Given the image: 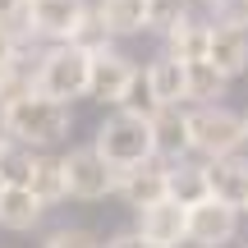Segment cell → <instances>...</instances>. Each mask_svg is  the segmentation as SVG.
Returning <instances> with one entry per match:
<instances>
[{
	"mask_svg": "<svg viewBox=\"0 0 248 248\" xmlns=\"http://www.w3.org/2000/svg\"><path fill=\"white\" fill-rule=\"evenodd\" d=\"M18 37H46V42H78V46H101L106 28L88 9V0H28L14 18H5Z\"/></svg>",
	"mask_w": 248,
	"mask_h": 248,
	"instance_id": "6da1fadb",
	"label": "cell"
},
{
	"mask_svg": "<svg viewBox=\"0 0 248 248\" xmlns=\"http://www.w3.org/2000/svg\"><path fill=\"white\" fill-rule=\"evenodd\" d=\"M97 147H101V156H106L115 170H129V166H142V161L161 156V152H156V124H152V110L120 106L115 115L97 129Z\"/></svg>",
	"mask_w": 248,
	"mask_h": 248,
	"instance_id": "7a4b0ae2",
	"label": "cell"
},
{
	"mask_svg": "<svg viewBox=\"0 0 248 248\" xmlns=\"http://www.w3.org/2000/svg\"><path fill=\"white\" fill-rule=\"evenodd\" d=\"M5 110V129L14 133V138H23V142H32V147H51V142H60L64 133H69V101H55V97H46V92H28V97H18V101H9V106H0Z\"/></svg>",
	"mask_w": 248,
	"mask_h": 248,
	"instance_id": "3957f363",
	"label": "cell"
},
{
	"mask_svg": "<svg viewBox=\"0 0 248 248\" xmlns=\"http://www.w3.org/2000/svg\"><path fill=\"white\" fill-rule=\"evenodd\" d=\"M37 92L55 101H78L92 92V51L78 42H55L37 60Z\"/></svg>",
	"mask_w": 248,
	"mask_h": 248,
	"instance_id": "277c9868",
	"label": "cell"
},
{
	"mask_svg": "<svg viewBox=\"0 0 248 248\" xmlns=\"http://www.w3.org/2000/svg\"><path fill=\"white\" fill-rule=\"evenodd\" d=\"M248 147V115H234L225 106H198L188 110V152L216 161Z\"/></svg>",
	"mask_w": 248,
	"mask_h": 248,
	"instance_id": "5b68a950",
	"label": "cell"
},
{
	"mask_svg": "<svg viewBox=\"0 0 248 248\" xmlns=\"http://www.w3.org/2000/svg\"><path fill=\"white\" fill-rule=\"evenodd\" d=\"M138 78H142L138 64H133L124 51H115L110 42L92 46V92H88V97L106 101V106H124L129 92L138 88Z\"/></svg>",
	"mask_w": 248,
	"mask_h": 248,
	"instance_id": "8992f818",
	"label": "cell"
},
{
	"mask_svg": "<svg viewBox=\"0 0 248 248\" xmlns=\"http://www.w3.org/2000/svg\"><path fill=\"white\" fill-rule=\"evenodd\" d=\"M64 179H69V198H83V202H97V198L115 193L120 170L101 156V147H74L64 156Z\"/></svg>",
	"mask_w": 248,
	"mask_h": 248,
	"instance_id": "52a82bcc",
	"label": "cell"
},
{
	"mask_svg": "<svg viewBox=\"0 0 248 248\" xmlns=\"http://www.w3.org/2000/svg\"><path fill=\"white\" fill-rule=\"evenodd\" d=\"M234 230H239V212L225 207L221 198H202V202L188 207V244L221 248V244L234 239Z\"/></svg>",
	"mask_w": 248,
	"mask_h": 248,
	"instance_id": "ba28073f",
	"label": "cell"
},
{
	"mask_svg": "<svg viewBox=\"0 0 248 248\" xmlns=\"http://www.w3.org/2000/svg\"><path fill=\"white\" fill-rule=\"evenodd\" d=\"M138 234L156 248H179L188 239V207L175 198H161V202L142 207L138 212Z\"/></svg>",
	"mask_w": 248,
	"mask_h": 248,
	"instance_id": "9c48e42d",
	"label": "cell"
},
{
	"mask_svg": "<svg viewBox=\"0 0 248 248\" xmlns=\"http://www.w3.org/2000/svg\"><path fill=\"white\" fill-rule=\"evenodd\" d=\"M115 193L129 207H138V212H142V207H152V202H161V198H170V166H161V161L152 156V161H142V166L120 170Z\"/></svg>",
	"mask_w": 248,
	"mask_h": 248,
	"instance_id": "30bf717a",
	"label": "cell"
},
{
	"mask_svg": "<svg viewBox=\"0 0 248 248\" xmlns=\"http://www.w3.org/2000/svg\"><path fill=\"white\" fill-rule=\"evenodd\" d=\"M147 101L152 106H179V101H188V64L175 60L170 51H161L147 64Z\"/></svg>",
	"mask_w": 248,
	"mask_h": 248,
	"instance_id": "8fae6325",
	"label": "cell"
},
{
	"mask_svg": "<svg viewBox=\"0 0 248 248\" xmlns=\"http://www.w3.org/2000/svg\"><path fill=\"white\" fill-rule=\"evenodd\" d=\"M97 23L106 28V37H138L152 32V0H101Z\"/></svg>",
	"mask_w": 248,
	"mask_h": 248,
	"instance_id": "7c38bea8",
	"label": "cell"
},
{
	"mask_svg": "<svg viewBox=\"0 0 248 248\" xmlns=\"http://www.w3.org/2000/svg\"><path fill=\"white\" fill-rule=\"evenodd\" d=\"M207 179H212V198H221L234 212H248V161L216 156V161H207Z\"/></svg>",
	"mask_w": 248,
	"mask_h": 248,
	"instance_id": "4fadbf2b",
	"label": "cell"
},
{
	"mask_svg": "<svg viewBox=\"0 0 248 248\" xmlns=\"http://www.w3.org/2000/svg\"><path fill=\"white\" fill-rule=\"evenodd\" d=\"M207 60H212L225 78H239V74L248 69V32H244V28H221V23H212Z\"/></svg>",
	"mask_w": 248,
	"mask_h": 248,
	"instance_id": "5bb4252c",
	"label": "cell"
},
{
	"mask_svg": "<svg viewBox=\"0 0 248 248\" xmlns=\"http://www.w3.org/2000/svg\"><path fill=\"white\" fill-rule=\"evenodd\" d=\"M42 198L32 193V184H5L0 188V225L5 230H32L42 221Z\"/></svg>",
	"mask_w": 248,
	"mask_h": 248,
	"instance_id": "9a60e30c",
	"label": "cell"
},
{
	"mask_svg": "<svg viewBox=\"0 0 248 248\" xmlns=\"http://www.w3.org/2000/svg\"><path fill=\"white\" fill-rule=\"evenodd\" d=\"M207 46H212V23H198L193 14H184L175 28L166 32V51L175 60H207Z\"/></svg>",
	"mask_w": 248,
	"mask_h": 248,
	"instance_id": "2e32d148",
	"label": "cell"
},
{
	"mask_svg": "<svg viewBox=\"0 0 248 248\" xmlns=\"http://www.w3.org/2000/svg\"><path fill=\"white\" fill-rule=\"evenodd\" d=\"M152 124H156V152L161 156H184L188 152V110L156 106L152 110Z\"/></svg>",
	"mask_w": 248,
	"mask_h": 248,
	"instance_id": "e0dca14e",
	"label": "cell"
},
{
	"mask_svg": "<svg viewBox=\"0 0 248 248\" xmlns=\"http://www.w3.org/2000/svg\"><path fill=\"white\" fill-rule=\"evenodd\" d=\"M170 198L184 207L202 202V198H212V179H207V166H193V161L175 156L170 161Z\"/></svg>",
	"mask_w": 248,
	"mask_h": 248,
	"instance_id": "ac0fdd59",
	"label": "cell"
},
{
	"mask_svg": "<svg viewBox=\"0 0 248 248\" xmlns=\"http://www.w3.org/2000/svg\"><path fill=\"white\" fill-rule=\"evenodd\" d=\"M32 170H37L32 142L5 133L0 138V184H32Z\"/></svg>",
	"mask_w": 248,
	"mask_h": 248,
	"instance_id": "d6986e66",
	"label": "cell"
},
{
	"mask_svg": "<svg viewBox=\"0 0 248 248\" xmlns=\"http://www.w3.org/2000/svg\"><path fill=\"white\" fill-rule=\"evenodd\" d=\"M225 83H230V78H225L212 60H188V101L216 106V101L225 97Z\"/></svg>",
	"mask_w": 248,
	"mask_h": 248,
	"instance_id": "ffe728a7",
	"label": "cell"
},
{
	"mask_svg": "<svg viewBox=\"0 0 248 248\" xmlns=\"http://www.w3.org/2000/svg\"><path fill=\"white\" fill-rule=\"evenodd\" d=\"M28 92H37V64L28 69L23 51H18L9 64H0V106H9V101L28 97Z\"/></svg>",
	"mask_w": 248,
	"mask_h": 248,
	"instance_id": "44dd1931",
	"label": "cell"
},
{
	"mask_svg": "<svg viewBox=\"0 0 248 248\" xmlns=\"http://www.w3.org/2000/svg\"><path fill=\"white\" fill-rule=\"evenodd\" d=\"M32 193L42 202H60L69 198V179H64V156H37V170H32Z\"/></svg>",
	"mask_w": 248,
	"mask_h": 248,
	"instance_id": "7402d4cb",
	"label": "cell"
},
{
	"mask_svg": "<svg viewBox=\"0 0 248 248\" xmlns=\"http://www.w3.org/2000/svg\"><path fill=\"white\" fill-rule=\"evenodd\" d=\"M207 5H212V23L248 32V0H207Z\"/></svg>",
	"mask_w": 248,
	"mask_h": 248,
	"instance_id": "603a6c76",
	"label": "cell"
},
{
	"mask_svg": "<svg viewBox=\"0 0 248 248\" xmlns=\"http://www.w3.org/2000/svg\"><path fill=\"white\" fill-rule=\"evenodd\" d=\"M184 14V0H152V32H170Z\"/></svg>",
	"mask_w": 248,
	"mask_h": 248,
	"instance_id": "cb8c5ba5",
	"label": "cell"
},
{
	"mask_svg": "<svg viewBox=\"0 0 248 248\" xmlns=\"http://www.w3.org/2000/svg\"><path fill=\"white\" fill-rule=\"evenodd\" d=\"M46 248H97V239H92L88 230H55L51 239H46Z\"/></svg>",
	"mask_w": 248,
	"mask_h": 248,
	"instance_id": "d4e9b609",
	"label": "cell"
},
{
	"mask_svg": "<svg viewBox=\"0 0 248 248\" xmlns=\"http://www.w3.org/2000/svg\"><path fill=\"white\" fill-rule=\"evenodd\" d=\"M106 248H156V244H147L142 234H120V239H110Z\"/></svg>",
	"mask_w": 248,
	"mask_h": 248,
	"instance_id": "484cf974",
	"label": "cell"
},
{
	"mask_svg": "<svg viewBox=\"0 0 248 248\" xmlns=\"http://www.w3.org/2000/svg\"><path fill=\"white\" fill-rule=\"evenodd\" d=\"M23 5H28V0H0V18H14Z\"/></svg>",
	"mask_w": 248,
	"mask_h": 248,
	"instance_id": "4316f807",
	"label": "cell"
},
{
	"mask_svg": "<svg viewBox=\"0 0 248 248\" xmlns=\"http://www.w3.org/2000/svg\"><path fill=\"white\" fill-rule=\"evenodd\" d=\"M5 133H9V129H5V110H0V138H5Z\"/></svg>",
	"mask_w": 248,
	"mask_h": 248,
	"instance_id": "83f0119b",
	"label": "cell"
},
{
	"mask_svg": "<svg viewBox=\"0 0 248 248\" xmlns=\"http://www.w3.org/2000/svg\"><path fill=\"white\" fill-rule=\"evenodd\" d=\"M0 188H5V184H0Z\"/></svg>",
	"mask_w": 248,
	"mask_h": 248,
	"instance_id": "f1b7e54d",
	"label": "cell"
}]
</instances>
